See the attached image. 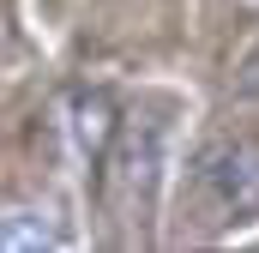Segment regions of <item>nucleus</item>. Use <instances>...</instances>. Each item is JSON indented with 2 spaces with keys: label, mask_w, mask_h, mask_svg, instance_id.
<instances>
[{
  "label": "nucleus",
  "mask_w": 259,
  "mask_h": 253,
  "mask_svg": "<svg viewBox=\"0 0 259 253\" xmlns=\"http://www.w3.org/2000/svg\"><path fill=\"white\" fill-rule=\"evenodd\" d=\"M187 199L211 223H247L259 217V139L217 133L187 157Z\"/></svg>",
  "instance_id": "nucleus-1"
},
{
  "label": "nucleus",
  "mask_w": 259,
  "mask_h": 253,
  "mask_svg": "<svg viewBox=\"0 0 259 253\" xmlns=\"http://www.w3.org/2000/svg\"><path fill=\"white\" fill-rule=\"evenodd\" d=\"M0 247H61L49 211L36 205H0Z\"/></svg>",
  "instance_id": "nucleus-3"
},
{
  "label": "nucleus",
  "mask_w": 259,
  "mask_h": 253,
  "mask_svg": "<svg viewBox=\"0 0 259 253\" xmlns=\"http://www.w3.org/2000/svg\"><path fill=\"white\" fill-rule=\"evenodd\" d=\"M66 126H72V151H78L84 163H103V157H109V145H115V133H121L109 91L72 97V121H66Z\"/></svg>",
  "instance_id": "nucleus-2"
}]
</instances>
